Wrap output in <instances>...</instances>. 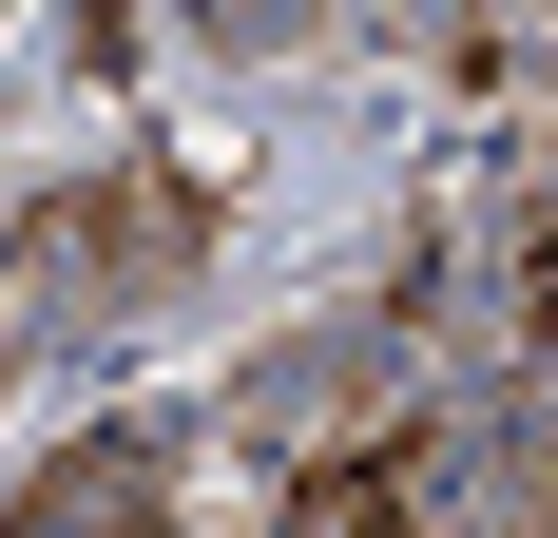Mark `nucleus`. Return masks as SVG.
I'll return each instance as SVG.
<instances>
[{"instance_id":"obj_2","label":"nucleus","mask_w":558,"mask_h":538,"mask_svg":"<svg viewBox=\"0 0 558 538\" xmlns=\"http://www.w3.org/2000/svg\"><path fill=\"white\" fill-rule=\"evenodd\" d=\"M462 442L444 424H404V442H347V462H308L289 481V538H462Z\"/></svg>"},{"instance_id":"obj_3","label":"nucleus","mask_w":558,"mask_h":538,"mask_svg":"<svg viewBox=\"0 0 558 538\" xmlns=\"http://www.w3.org/2000/svg\"><path fill=\"white\" fill-rule=\"evenodd\" d=\"M0 538H173V424H97V442H58V481L20 500Z\"/></svg>"},{"instance_id":"obj_4","label":"nucleus","mask_w":558,"mask_h":538,"mask_svg":"<svg viewBox=\"0 0 558 538\" xmlns=\"http://www.w3.org/2000/svg\"><path fill=\"white\" fill-rule=\"evenodd\" d=\"M501 327H520V346H558V212L501 231Z\"/></svg>"},{"instance_id":"obj_1","label":"nucleus","mask_w":558,"mask_h":538,"mask_svg":"<svg viewBox=\"0 0 558 538\" xmlns=\"http://www.w3.org/2000/svg\"><path fill=\"white\" fill-rule=\"evenodd\" d=\"M193 231H213V173H193V155H116V173H77L58 212H20V231H0V366H20L39 327L116 308V289H155Z\"/></svg>"}]
</instances>
